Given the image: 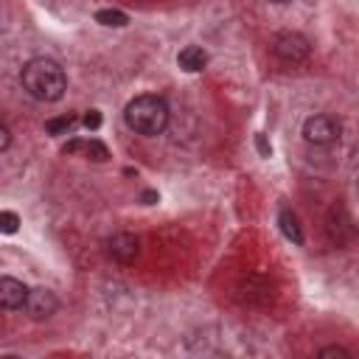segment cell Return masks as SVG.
<instances>
[{
  "label": "cell",
  "instance_id": "obj_1",
  "mask_svg": "<svg viewBox=\"0 0 359 359\" xmlns=\"http://www.w3.org/2000/svg\"><path fill=\"white\" fill-rule=\"evenodd\" d=\"M20 81H22V90L36 101H59L67 90V79H65L62 65L48 59V56H36V59L25 62Z\"/></svg>",
  "mask_w": 359,
  "mask_h": 359
},
{
  "label": "cell",
  "instance_id": "obj_2",
  "mask_svg": "<svg viewBox=\"0 0 359 359\" xmlns=\"http://www.w3.org/2000/svg\"><path fill=\"white\" fill-rule=\"evenodd\" d=\"M123 121L137 135H160L168 126V104L160 95H137L126 104Z\"/></svg>",
  "mask_w": 359,
  "mask_h": 359
},
{
  "label": "cell",
  "instance_id": "obj_3",
  "mask_svg": "<svg viewBox=\"0 0 359 359\" xmlns=\"http://www.w3.org/2000/svg\"><path fill=\"white\" fill-rule=\"evenodd\" d=\"M339 135H342V123L331 115H311L303 123V137L311 146H331L339 140Z\"/></svg>",
  "mask_w": 359,
  "mask_h": 359
},
{
  "label": "cell",
  "instance_id": "obj_4",
  "mask_svg": "<svg viewBox=\"0 0 359 359\" xmlns=\"http://www.w3.org/2000/svg\"><path fill=\"white\" fill-rule=\"evenodd\" d=\"M309 50H311L309 39L303 34H294V31H283L272 39V53L286 65H297V62L309 59Z\"/></svg>",
  "mask_w": 359,
  "mask_h": 359
},
{
  "label": "cell",
  "instance_id": "obj_5",
  "mask_svg": "<svg viewBox=\"0 0 359 359\" xmlns=\"http://www.w3.org/2000/svg\"><path fill=\"white\" fill-rule=\"evenodd\" d=\"M22 309L28 311V317H31V320H48V317L59 309V300H56V294H53L50 289L36 286V289H28Z\"/></svg>",
  "mask_w": 359,
  "mask_h": 359
},
{
  "label": "cell",
  "instance_id": "obj_6",
  "mask_svg": "<svg viewBox=\"0 0 359 359\" xmlns=\"http://www.w3.org/2000/svg\"><path fill=\"white\" fill-rule=\"evenodd\" d=\"M107 250L118 264H132L137 258V252H140V244H137V238L132 233H115L107 241Z\"/></svg>",
  "mask_w": 359,
  "mask_h": 359
},
{
  "label": "cell",
  "instance_id": "obj_7",
  "mask_svg": "<svg viewBox=\"0 0 359 359\" xmlns=\"http://www.w3.org/2000/svg\"><path fill=\"white\" fill-rule=\"evenodd\" d=\"M25 294H28V286H25L22 280L8 278V275L0 278V309H8V311L22 309Z\"/></svg>",
  "mask_w": 359,
  "mask_h": 359
},
{
  "label": "cell",
  "instance_id": "obj_8",
  "mask_svg": "<svg viewBox=\"0 0 359 359\" xmlns=\"http://www.w3.org/2000/svg\"><path fill=\"white\" fill-rule=\"evenodd\" d=\"M177 65H180L185 73H199V70H205V65H208V53H205V48H199V45H185V48L177 53Z\"/></svg>",
  "mask_w": 359,
  "mask_h": 359
},
{
  "label": "cell",
  "instance_id": "obj_9",
  "mask_svg": "<svg viewBox=\"0 0 359 359\" xmlns=\"http://www.w3.org/2000/svg\"><path fill=\"white\" fill-rule=\"evenodd\" d=\"M65 151H67V154H87V157L95 160V163H104V160L109 157L107 146H104L101 140H95V137H90V140H70V143L65 146Z\"/></svg>",
  "mask_w": 359,
  "mask_h": 359
},
{
  "label": "cell",
  "instance_id": "obj_10",
  "mask_svg": "<svg viewBox=\"0 0 359 359\" xmlns=\"http://www.w3.org/2000/svg\"><path fill=\"white\" fill-rule=\"evenodd\" d=\"M278 222H280V230H283V236H286L289 241L303 244V230H300V224H297V219H294V213H292L289 208H283V210H280Z\"/></svg>",
  "mask_w": 359,
  "mask_h": 359
},
{
  "label": "cell",
  "instance_id": "obj_11",
  "mask_svg": "<svg viewBox=\"0 0 359 359\" xmlns=\"http://www.w3.org/2000/svg\"><path fill=\"white\" fill-rule=\"evenodd\" d=\"M95 22H101L107 28H123L129 22V17L118 8H101V11H95Z\"/></svg>",
  "mask_w": 359,
  "mask_h": 359
},
{
  "label": "cell",
  "instance_id": "obj_12",
  "mask_svg": "<svg viewBox=\"0 0 359 359\" xmlns=\"http://www.w3.org/2000/svg\"><path fill=\"white\" fill-rule=\"evenodd\" d=\"M79 121H76V115H59V118H50L48 123H45V129L50 132V135H67V132H73V126H76Z\"/></svg>",
  "mask_w": 359,
  "mask_h": 359
},
{
  "label": "cell",
  "instance_id": "obj_13",
  "mask_svg": "<svg viewBox=\"0 0 359 359\" xmlns=\"http://www.w3.org/2000/svg\"><path fill=\"white\" fill-rule=\"evenodd\" d=\"M20 216L14 210H0V233H17Z\"/></svg>",
  "mask_w": 359,
  "mask_h": 359
},
{
  "label": "cell",
  "instance_id": "obj_14",
  "mask_svg": "<svg viewBox=\"0 0 359 359\" xmlns=\"http://www.w3.org/2000/svg\"><path fill=\"white\" fill-rule=\"evenodd\" d=\"M81 123H84L87 129H98V126H101V112H98V109H90V112L81 118Z\"/></svg>",
  "mask_w": 359,
  "mask_h": 359
},
{
  "label": "cell",
  "instance_id": "obj_15",
  "mask_svg": "<svg viewBox=\"0 0 359 359\" xmlns=\"http://www.w3.org/2000/svg\"><path fill=\"white\" fill-rule=\"evenodd\" d=\"M320 356H337V359H351V353H348L345 348H337V345H331V348H320Z\"/></svg>",
  "mask_w": 359,
  "mask_h": 359
},
{
  "label": "cell",
  "instance_id": "obj_16",
  "mask_svg": "<svg viewBox=\"0 0 359 359\" xmlns=\"http://www.w3.org/2000/svg\"><path fill=\"white\" fill-rule=\"evenodd\" d=\"M8 146H11V132L6 123H0V151H6Z\"/></svg>",
  "mask_w": 359,
  "mask_h": 359
},
{
  "label": "cell",
  "instance_id": "obj_17",
  "mask_svg": "<svg viewBox=\"0 0 359 359\" xmlns=\"http://www.w3.org/2000/svg\"><path fill=\"white\" fill-rule=\"evenodd\" d=\"M140 199H143V205H151V202H157V194L154 191H143Z\"/></svg>",
  "mask_w": 359,
  "mask_h": 359
},
{
  "label": "cell",
  "instance_id": "obj_18",
  "mask_svg": "<svg viewBox=\"0 0 359 359\" xmlns=\"http://www.w3.org/2000/svg\"><path fill=\"white\" fill-rule=\"evenodd\" d=\"M272 3H289V0H272Z\"/></svg>",
  "mask_w": 359,
  "mask_h": 359
}]
</instances>
